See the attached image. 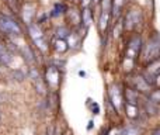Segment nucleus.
I'll list each match as a JSON object with an SVG mask.
<instances>
[{"mask_svg":"<svg viewBox=\"0 0 160 135\" xmlns=\"http://www.w3.org/2000/svg\"><path fill=\"white\" fill-rule=\"evenodd\" d=\"M0 121H2V113H0Z\"/></svg>","mask_w":160,"mask_h":135,"instance_id":"34","label":"nucleus"},{"mask_svg":"<svg viewBox=\"0 0 160 135\" xmlns=\"http://www.w3.org/2000/svg\"><path fill=\"white\" fill-rule=\"evenodd\" d=\"M0 66H3V65H2V62H0Z\"/></svg>","mask_w":160,"mask_h":135,"instance_id":"35","label":"nucleus"},{"mask_svg":"<svg viewBox=\"0 0 160 135\" xmlns=\"http://www.w3.org/2000/svg\"><path fill=\"white\" fill-rule=\"evenodd\" d=\"M131 86H133V87H135L141 94H143V96H148V94H149L150 91L153 90V87L146 82V80L143 79V76H142L141 73H139V75H135V76H132V80H131Z\"/></svg>","mask_w":160,"mask_h":135,"instance_id":"9","label":"nucleus"},{"mask_svg":"<svg viewBox=\"0 0 160 135\" xmlns=\"http://www.w3.org/2000/svg\"><path fill=\"white\" fill-rule=\"evenodd\" d=\"M51 18L49 16V11H39L37 13V17H35V23L39 25H44L45 23H48V20Z\"/></svg>","mask_w":160,"mask_h":135,"instance_id":"27","label":"nucleus"},{"mask_svg":"<svg viewBox=\"0 0 160 135\" xmlns=\"http://www.w3.org/2000/svg\"><path fill=\"white\" fill-rule=\"evenodd\" d=\"M32 44H34V47H35L41 54H47L48 51H49V45H51V42H48L45 37H42V38L32 41Z\"/></svg>","mask_w":160,"mask_h":135,"instance_id":"21","label":"nucleus"},{"mask_svg":"<svg viewBox=\"0 0 160 135\" xmlns=\"http://www.w3.org/2000/svg\"><path fill=\"white\" fill-rule=\"evenodd\" d=\"M141 75L143 76V79L146 80V82L149 83V85L152 86L153 89L156 87V75L150 73V72H149V70H146V69H145V70H142V72H141Z\"/></svg>","mask_w":160,"mask_h":135,"instance_id":"26","label":"nucleus"},{"mask_svg":"<svg viewBox=\"0 0 160 135\" xmlns=\"http://www.w3.org/2000/svg\"><path fill=\"white\" fill-rule=\"evenodd\" d=\"M63 2H66L68 4H69V3H72V4H75V0H63Z\"/></svg>","mask_w":160,"mask_h":135,"instance_id":"33","label":"nucleus"},{"mask_svg":"<svg viewBox=\"0 0 160 135\" xmlns=\"http://www.w3.org/2000/svg\"><path fill=\"white\" fill-rule=\"evenodd\" d=\"M146 70H149L150 73H153V75H160V56L159 58H156V59H153V61H150V62H148L146 64Z\"/></svg>","mask_w":160,"mask_h":135,"instance_id":"24","label":"nucleus"},{"mask_svg":"<svg viewBox=\"0 0 160 135\" xmlns=\"http://www.w3.org/2000/svg\"><path fill=\"white\" fill-rule=\"evenodd\" d=\"M143 45H145V42H143V39H142L141 34L136 33V31L129 33V37H128V39H127V48H125L124 56L136 61V59L141 56L142 49H143Z\"/></svg>","mask_w":160,"mask_h":135,"instance_id":"2","label":"nucleus"},{"mask_svg":"<svg viewBox=\"0 0 160 135\" xmlns=\"http://www.w3.org/2000/svg\"><path fill=\"white\" fill-rule=\"evenodd\" d=\"M78 75H79L80 77H86V76H87V73H86L84 70H79V72H78Z\"/></svg>","mask_w":160,"mask_h":135,"instance_id":"32","label":"nucleus"},{"mask_svg":"<svg viewBox=\"0 0 160 135\" xmlns=\"http://www.w3.org/2000/svg\"><path fill=\"white\" fill-rule=\"evenodd\" d=\"M0 35L4 38H18L22 35V27L7 7L6 11H0Z\"/></svg>","mask_w":160,"mask_h":135,"instance_id":"1","label":"nucleus"},{"mask_svg":"<svg viewBox=\"0 0 160 135\" xmlns=\"http://www.w3.org/2000/svg\"><path fill=\"white\" fill-rule=\"evenodd\" d=\"M44 80L47 83L48 87L51 89H58L59 85H61V80H62V70L58 69L53 65H48L45 68V72H44Z\"/></svg>","mask_w":160,"mask_h":135,"instance_id":"5","label":"nucleus"},{"mask_svg":"<svg viewBox=\"0 0 160 135\" xmlns=\"http://www.w3.org/2000/svg\"><path fill=\"white\" fill-rule=\"evenodd\" d=\"M142 56L146 64L160 56V33H155L149 37L148 42L143 45Z\"/></svg>","mask_w":160,"mask_h":135,"instance_id":"3","label":"nucleus"},{"mask_svg":"<svg viewBox=\"0 0 160 135\" xmlns=\"http://www.w3.org/2000/svg\"><path fill=\"white\" fill-rule=\"evenodd\" d=\"M68 8H69V4H68L66 2H63V0L55 2L52 6V8H51V11H49L51 18H58V17H61V16H65Z\"/></svg>","mask_w":160,"mask_h":135,"instance_id":"15","label":"nucleus"},{"mask_svg":"<svg viewBox=\"0 0 160 135\" xmlns=\"http://www.w3.org/2000/svg\"><path fill=\"white\" fill-rule=\"evenodd\" d=\"M141 128L135 127V125H128L121 131V135H141Z\"/></svg>","mask_w":160,"mask_h":135,"instance_id":"28","label":"nucleus"},{"mask_svg":"<svg viewBox=\"0 0 160 135\" xmlns=\"http://www.w3.org/2000/svg\"><path fill=\"white\" fill-rule=\"evenodd\" d=\"M72 28L69 25H61V27H56L55 30V37L56 38H63V39H68V37L72 34Z\"/></svg>","mask_w":160,"mask_h":135,"instance_id":"22","label":"nucleus"},{"mask_svg":"<svg viewBox=\"0 0 160 135\" xmlns=\"http://www.w3.org/2000/svg\"><path fill=\"white\" fill-rule=\"evenodd\" d=\"M4 6L11 11L13 14H20V8H21V4H20V0H3Z\"/></svg>","mask_w":160,"mask_h":135,"instance_id":"23","label":"nucleus"},{"mask_svg":"<svg viewBox=\"0 0 160 135\" xmlns=\"http://www.w3.org/2000/svg\"><path fill=\"white\" fill-rule=\"evenodd\" d=\"M51 47H52V49L55 51L56 54H59V55H63V54H66L68 51L70 49L68 39H63V38H56V37H53L52 42H51Z\"/></svg>","mask_w":160,"mask_h":135,"instance_id":"16","label":"nucleus"},{"mask_svg":"<svg viewBox=\"0 0 160 135\" xmlns=\"http://www.w3.org/2000/svg\"><path fill=\"white\" fill-rule=\"evenodd\" d=\"M143 23V13L142 10L136 7H132L125 13L124 16V21H122V25H124V31L127 33H133V31L138 30V27Z\"/></svg>","mask_w":160,"mask_h":135,"instance_id":"4","label":"nucleus"},{"mask_svg":"<svg viewBox=\"0 0 160 135\" xmlns=\"http://www.w3.org/2000/svg\"><path fill=\"white\" fill-rule=\"evenodd\" d=\"M148 97H149L152 101H155L156 104H159L160 106V87L158 89H153L152 91H150L149 94H148Z\"/></svg>","mask_w":160,"mask_h":135,"instance_id":"29","label":"nucleus"},{"mask_svg":"<svg viewBox=\"0 0 160 135\" xmlns=\"http://www.w3.org/2000/svg\"><path fill=\"white\" fill-rule=\"evenodd\" d=\"M38 11L35 10V4L32 2H24L20 8V17H21L24 25H28L35 21V17Z\"/></svg>","mask_w":160,"mask_h":135,"instance_id":"7","label":"nucleus"},{"mask_svg":"<svg viewBox=\"0 0 160 135\" xmlns=\"http://www.w3.org/2000/svg\"><path fill=\"white\" fill-rule=\"evenodd\" d=\"M31 82H32V86H34V89L37 90V93L41 94V96H45V94H47V83H45L44 76H42V75L39 77H37V79L31 80Z\"/></svg>","mask_w":160,"mask_h":135,"instance_id":"20","label":"nucleus"},{"mask_svg":"<svg viewBox=\"0 0 160 135\" xmlns=\"http://www.w3.org/2000/svg\"><path fill=\"white\" fill-rule=\"evenodd\" d=\"M124 108H125V114H127L128 118L136 120L141 116V111H139V106H133L129 103H124Z\"/></svg>","mask_w":160,"mask_h":135,"instance_id":"19","label":"nucleus"},{"mask_svg":"<svg viewBox=\"0 0 160 135\" xmlns=\"http://www.w3.org/2000/svg\"><path fill=\"white\" fill-rule=\"evenodd\" d=\"M124 100L125 103H129L133 106H139V100H141V93L136 90L133 86H127L124 89Z\"/></svg>","mask_w":160,"mask_h":135,"instance_id":"11","label":"nucleus"},{"mask_svg":"<svg viewBox=\"0 0 160 135\" xmlns=\"http://www.w3.org/2000/svg\"><path fill=\"white\" fill-rule=\"evenodd\" d=\"M107 99H108V101L112 104V107L115 108V111H119L121 107L124 106V90H121L119 85L112 83V85L108 87Z\"/></svg>","mask_w":160,"mask_h":135,"instance_id":"6","label":"nucleus"},{"mask_svg":"<svg viewBox=\"0 0 160 135\" xmlns=\"http://www.w3.org/2000/svg\"><path fill=\"white\" fill-rule=\"evenodd\" d=\"M11 73V77H13L16 82H24L25 79L28 77V70L27 72H24L22 69H20V68H17V69H13V70L10 72Z\"/></svg>","mask_w":160,"mask_h":135,"instance_id":"25","label":"nucleus"},{"mask_svg":"<svg viewBox=\"0 0 160 135\" xmlns=\"http://www.w3.org/2000/svg\"><path fill=\"white\" fill-rule=\"evenodd\" d=\"M82 10V27H84L86 30L91 27V24L94 23V11H93V6L90 7H83Z\"/></svg>","mask_w":160,"mask_h":135,"instance_id":"17","label":"nucleus"},{"mask_svg":"<svg viewBox=\"0 0 160 135\" xmlns=\"http://www.w3.org/2000/svg\"><path fill=\"white\" fill-rule=\"evenodd\" d=\"M142 107H143V113L149 117H153V116H158L159 111H160V106L156 104L155 101L149 99L148 96L143 97V101H142Z\"/></svg>","mask_w":160,"mask_h":135,"instance_id":"14","label":"nucleus"},{"mask_svg":"<svg viewBox=\"0 0 160 135\" xmlns=\"http://www.w3.org/2000/svg\"><path fill=\"white\" fill-rule=\"evenodd\" d=\"M94 128V121L93 120H90V121H88V124H87V131H91Z\"/></svg>","mask_w":160,"mask_h":135,"instance_id":"30","label":"nucleus"},{"mask_svg":"<svg viewBox=\"0 0 160 135\" xmlns=\"http://www.w3.org/2000/svg\"><path fill=\"white\" fill-rule=\"evenodd\" d=\"M18 52H20V55L22 56V59H24V62L27 65H30V66H37V56H35V52H34V48L31 47V45L25 44V45H22V47H20Z\"/></svg>","mask_w":160,"mask_h":135,"instance_id":"10","label":"nucleus"},{"mask_svg":"<svg viewBox=\"0 0 160 135\" xmlns=\"http://www.w3.org/2000/svg\"><path fill=\"white\" fill-rule=\"evenodd\" d=\"M150 135H160V127L155 128V130H152V132H150Z\"/></svg>","mask_w":160,"mask_h":135,"instance_id":"31","label":"nucleus"},{"mask_svg":"<svg viewBox=\"0 0 160 135\" xmlns=\"http://www.w3.org/2000/svg\"><path fill=\"white\" fill-rule=\"evenodd\" d=\"M65 17H66L68 25H69L72 30H76V28H79L80 25H82V10L78 8L76 6L68 8Z\"/></svg>","mask_w":160,"mask_h":135,"instance_id":"8","label":"nucleus"},{"mask_svg":"<svg viewBox=\"0 0 160 135\" xmlns=\"http://www.w3.org/2000/svg\"><path fill=\"white\" fill-rule=\"evenodd\" d=\"M111 13L110 11H101L98 17V31L101 35H104L107 33L108 27H110V23H111Z\"/></svg>","mask_w":160,"mask_h":135,"instance_id":"18","label":"nucleus"},{"mask_svg":"<svg viewBox=\"0 0 160 135\" xmlns=\"http://www.w3.org/2000/svg\"><path fill=\"white\" fill-rule=\"evenodd\" d=\"M13 55L14 54L7 48L6 42L0 38V62L3 66H10L13 62Z\"/></svg>","mask_w":160,"mask_h":135,"instance_id":"13","label":"nucleus"},{"mask_svg":"<svg viewBox=\"0 0 160 135\" xmlns=\"http://www.w3.org/2000/svg\"><path fill=\"white\" fill-rule=\"evenodd\" d=\"M25 31H27V34H28L31 41H35V39H39V38H42V37H45V33H44V30H42V25L37 24L35 21L28 24V25H25Z\"/></svg>","mask_w":160,"mask_h":135,"instance_id":"12","label":"nucleus"}]
</instances>
